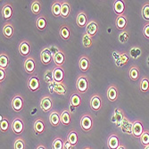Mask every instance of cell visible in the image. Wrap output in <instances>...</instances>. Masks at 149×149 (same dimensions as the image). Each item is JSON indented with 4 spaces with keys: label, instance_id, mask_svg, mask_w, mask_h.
Listing matches in <instances>:
<instances>
[{
    "label": "cell",
    "instance_id": "obj_1",
    "mask_svg": "<svg viewBox=\"0 0 149 149\" xmlns=\"http://www.w3.org/2000/svg\"><path fill=\"white\" fill-rule=\"evenodd\" d=\"M76 88L79 93L84 94L88 91V80L86 76H79L76 82Z\"/></svg>",
    "mask_w": 149,
    "mask_h": 149
},
{
    "label": "cell",
    "instance_id": "obj_2",
    "mask_svg": "<svg viewBox=\"0 0 149 149\" xmlns=\"http://www.w3.org/2000/svg\"><path fill=\"white\" fill-rule=\"evenodd\" d=\"M80 127L84 131H90L93 128V119L88 114H84L80 119Z\"/></svg>",
    "mask_w": 149,
    "mask_h": 149
},
{
    "label": "cell",
    "instance_id": "obj_3",
    "mask_svg": "<svg viewBox=\"0 0 149 149\" xmlns=\"http://www.w3.org/2000/svg\"><path fill=\"white\" fill-rule=\"evenodd\" d=\"M144 126L142 121L139 120H136L133 121V128H132V136L135 138L140 139L142 134L144 133Z\"/></svg>",
    "mask_w": 149,
    "mask_h": 149
},
{
    "label": "cell",
    "instance_id": "obj_4",
    "mask_svg": "<svg viewBox=\"0 0 149 149\" xmlns=\"http://www.w3.org/2000/svg\"><path fill=\"white\" fill-rule=\"evenodd\" d=\"M11 129L13 132L16 134V135H21L22 134L24 130V123L20 118H15L13 120V123L11 124Z\"/></svg>",
    "mask_w": 149,
    "mask_h": 149
},
{
    "label": "cell",
    "instance_id": "obj_5",
    "mask_svg": "<svg viewBox=\"0 0 149 149\" xmlns=\"http://www.w3.org/2000/svg\"><path fill=\"white\" fill-rule=\"evenodd\" d=\"M106 96L107 98L110 102H116V100L118 99L119 97V90L118 88L115 85H110L107 88L106 91Z\"/></svg>",
    "mask_w": 149,
    "mask_h": 149
},
{
    "label": "cell",
    "instance_id": "obj_6",
    "mask_svg": "<svg viewBox=\"0 0 149 149\" xmlns=\"http://www.w3.org/2000/svg\"><path fill=\"white\" fill-rule=\"evenodd\" d=\"M124 117L125 116H124V113H123V110H121L120 108H115L114 112H113V118H112V121L115 123V125L118 128H120L121 123H123V120L124 119Z\"/></svg>",
    "mask_w": 149,
    "mask_h": 149
},
{
    "label": "cell",
    "instance_id": "obj_7",
    "mask_svg": "<svg viewBox=\"0 0 149 149\" xmlns=\"http://www.w3.org/2000/svg\"><path fill=\"white\" fill-rule=\"evenodd\" d=\"M23 104L24 102L22 97L20 95H16L12 100V108L15 112H21L23 108Z\"/></svg>",
    "mask_w": 149,
    "mask_h": 149
},
{
    "label": "cell",
    "instance_id": "obj_8",
    "mask_svg": "<svg viewBox=\"0 0 149 149\" xmlns=\"http://www.w3.org/2000/svg\"><path fill=\"white\" fill-rule=\"evenodd\" d=\"M40 60H41V62L44 65H48L52 62L53 56H52L50 50L48 49V47L44 48L41 51V53H40Z\"/></svg>",
    "mask_w": 149,
    "mask_h": 149
},
{
    "label": "cell",
    "instance_id": "obj_9",
    "mask_svg": "<svg viewBox=\"0 0 149 149\" xmlns=\"http://www.w3.org/2000/svg\"><path fill=\"white\" fill-rule=\"evenodd\" d=\"M132 128H133V123H131L127 117H124L120 127L121 131L128 135H132Z\"/></svg>",
    "mask_w": 149,
    "mask_h": 149
},
{
    "label": "cell",
    "instance_id": "obj_10",
    "mask_svg": "<svg viewBox=\"0 0 149 149\" xmlns=\"http://www.w3.org/2000/svg\"><path fill=\"white\" fill-rule=\"evenodd\" d=\"M39 79L36 76H31L28 79V88L32 92H36L37 90L39 89Z\"/></svg>",
    "mask_w": 149,
    "mask_h": 149
},
{
    "label": "cell",
    "instance_id": "obj_11",
    "mask_svg": "<svg viewBox=\"0 0 149 149\" xmlns=\"http://www.w3.org/2000/svg\"><path fill=\"white\" fill-rule=\"evenodd\" d=\"M53 76H54V81L56 83H63L64 79V72L62 67H56L53 70Z\"/></svg>",
    "mask_w": 149,
    "mask_h": 149
},
{
    "label": "cell",
    "instance_id": "obj_12",
    "mask_svg": "<svg viewBox=\"0 0 149 149\" xmlns=\"http://www.w3.org/2000/svg\"><path fill=\"white\" fill-rule=\"evenodd\" d=\"M102 106V100L98 95H94L90 99V107L93 111H99Z\"/></svg>",
    "mask_w": 149,
    "mask_h": 149
},
{
    "label": "cell",
    "instance_id": "obj_13",
    "mask_svg": "<svg viewBox=\"0 0 149 149\" xmlns=\"http://www.w3.org/2000/svg\"><path fill=\"white\" fill-rule=\"evenodd\" d=\"M97 31H98V25L95 21H90L86 26V33L92 38L97 33Z\"/></svg>",
    "mask_w": 149,
    "mask_h": 149
},
{
    "label": "cell",
    "instance_id": "obj_14",
    "mask_svg": "<svg viewBox=\"0 0 149 149\" xmlns=\"http://www.w3.org/2000/svg\"><path fill=\"white\" fill-rule=\"evenodd\" d=\"M53 107V102L49 97H45L40 101V108L42 109L43 112L47 113L49 112Z\"/></svg>",
    "mask_w": 149,
    "mask_h": 149
},
{
    "label": "cell",
    "instance_id": "obj_15",
    "mask_svg": "<svg viewBox=\"0 0 149 149\" xmlns=\"http://www.w3.org/2000/svg\"><path fill=\"white\" fill-rule=\"evenodd\" d=\"M107 146L109 149H117L120 146V140L117 135L112 134L107 139Z\"/></svg>",
    "mask_w": 149,
    "mask_h": 149
},
{
    "label": "cell",
    "instance_id": "obj_16",
    "mask_svg": "<svg viewBox=\"0 0 149 149\" xmlns=\"http://www.w3.org/2000/svg\"><path fill=\"white\" fill-rule=\"evenodd\" d=\"M113 11L118 16L123 15V13L125 12V4H124V2L120 1V0L114 1V3H113Z\"/></svg>",
    "mask_w": 149,
    "mask_h": 149
},
{
    "label": "cell",
    "instance_id": "obj_17",
    "mask_svg": "<svg viewBox=\"0 0 149 149\" xmlns=\"http://www.w3.org/2000/svg\"><path fill=\"white\" fill-rule=\"evenodd\" d=\"M35 61L32 57L27 58L24 62V70L27 73H33L35 71Z\"/></svg>",
    "mask_w": 149,
    "mask_h": 149
},
{
    "label": "cell",
    "instance_id": "obj_18",
    "mask_svg": "<svg viewBox=\"0 0 149 149\" xmlns=\"http://www.w3.org/2000/svg\"><path fill=\"white\" fill-rule=\"evenodd\" d=\"M89 66H90V63H89V59L88 56H82L79 58V67L81 72H86L88 69H89Z\"/></svg>",
    "mask_w": 149,
    "mask_h": 149
},
{
    "label": "cell",
    "instance_id": "obj_19",
    "mask_svg": "<svg viewBox=\"0 0 149 149\" xmlns=\"http://www.w3.org/2000/svg\"><path fill=\"white\" fill-rule=\"evenodd\" d=\"M33 129H34V131L37 135H40L42 134L44 131H45V123L43 121L42 119H37L35 120V123H34V126H33Z\"/></svg>",
    "mask_w": 149,
    "mask_h": 149
},
{
    "label": "cell",
    "instance_id": "obj_20",
    "mask_svg": "<svg viewBox=\"0 0 149 149\" xmlns=\"http://www.w3.org/2000/svg\"><path fill=\"white\" fill-rule=\"evenodd\" d=\"M31 51V46L28 41L23 40L19 46V52L22 56H28Z\"/></svg>",
    "mask_w": 149,
    "mask_h": 149
},
{
    "label": "cell",
    "instance_id": "obj_21",
    "mask_svg": "<svg viewBox=\"0 0 149 149\" xmlns=\"http://www.w3.org/2000/svg\"><path fill=\"white\" fill-rule=\"evenodd\" d=\"M128 24V21L125 15H120V16H117L116 20H115V25H116V28L118 30L120 31H123Z\"/></svg>",
    "mask_w": 149,
    "mask_h": 149
},
{
    "label": "cell",
    "instance_id": "obj_22",
    "mask_svg": "<svg viewBox=\"0 0 149 149\" xmlns=\"http://www.w3.org/2000/svg\"><path fill=\"white\" fill-rule=\"evenodd\" d=\"M53 61H54V63H55V64L57 67H61L64 63V62H65V55H64V53L62 50H60L56 56H54Z\"/></svg>",
    "mask_w": 149,
    "mask_h": 149
},
{
    "label": "cell",
    "instance_id": "obj_23",
    "mask_svg": "<svg viewBox=\"0 0 149 149\" xmlns=\"http://www.w3.org/2000/svg\"><path fill=\"white\" fill-rule=\"evenodd\" d=\"M2 15L6 21H8L13 16V7L10 4H6L2 8Z\"/></svg>",
    "mask_w": 149,
    "mask_h": 149
},
{
    "label": "cell",
    "instance_id": "obj_24",
    "mask_svg": "<svg viewBox=\"0 0 149 149\" xmlns=\"http://www.w3.org/2000/svg\"><path fill=\"white\" fill-rule=\"evenodd\" d=\"M129 60H130V57H129V56L127 55V54L126 53H121V54H120L119 58L115 61V64H116L117 67H123V66L126 65L129 63Z\"/></svg>",
    "mask_w": 149,
    "mask_h": 149
},
{
    "label": "cell",
    "instance_id": "obj_25",
    "mask_svg": "<svg viewBox=\"0 0 149 149\" xmlns=\"http://www.w3.org/2000/svg\"><path fill=\"white\" fill-rule=\"evenodd\" d=\"M76 22H77V24L79 27L80 28H83V27L87 26V22H88V17H87V15L84 13V12H80L78 16H77V19H76Z\"/></svg>",
    "mask_w": 149,
    "mask_h": 149
},
{
    "label": "cell",
    "instance_id": "obj_26",
    "mask_svg": "<svg viewBox=\"0 0 149 149\" xmlns=\"http://www.w3.org/2000/svg\"><path fill=\"white\" fill-rule=\"evenodd\" d=\"M49 123L54 127H57L61 123V118L57 112L54 111L51 113V114L49 116Z\"/></svg>",
    "mask_w": 149,
    "mask_h": 149
},
{
    "label": "cell",
    "instance_id": "obj_27",
    "mask_svg": "<svg viewBox=\"0 0 149 149\" xmlns=\"http://www.w3.org/2000/svg\"><path fill=\"white\" fill-rule=\"evenodd\" d=\"M60 118H61V123L64 126H69L70 123H71V120H72V118H71V114L68 111H63L61 115H60Z\"/></svg>",
    "mask_w": 149,
    "mask_h": 149
},
{
    "label": "cell",
    "instance_id": "obj_28",
    "mask_svg": "<svg viewBox=\"0 0 149 149\" xmlns=\"http://www.w3.org/2000/svg\"><path fill=\"white\" fill-rule=\"evenodd\" d=\"M71 13V7L68 2H62V6H61V17L63 18H67L70 15Z\"/></svg>",
    "mask_w": 149,
    "mask_h": 149
},
{
    "label": "cell",
    "instance_id": "obj_29",
    "mask_svg": "<svg viewBox=\"0 0 149 149\" xmlns=\"http://www.w3.org/2000/svg\"><path fill=\"white\" fill-rule=\"evenodd\" d=\"M81 104V97L78 93H72L70 97V104L77 108Z\"/></svg>",
    "mask_w": 149,
    "mask_h": 149
},
{
    "label": "cell",
    "instance_id": "obj_30",
    "mask_svg": "<svg viewBox=\"0 0 149 149\" xmlns=\"http://www.w3.org/2000/svg\"><path fill=\"white\" fill-rule=\"evenodd\" d=\"M130 79L133 81L139 80V69L138 66H132L129 72Z\"/></svg>",
    "mask_w": 149,
    "mask_h": 149
},
{
    "label": "cell",
    "instance_id": "obj_31",
    "mask_svg": "<svg viewBox=\"0 0 149 149\" xmlns=\"http://www.w3.org/2000/svg\"><path fill=\"white\" fill-rule=\"evenodd\" d=\"M67 140H68L71 145L74 147L77 144H78V141H79V139H78V133L75 131V130H72L70 131V133L68 134V137H67Z\"/></svg>",
    "mask_w": 149,
    "mask_h": 149
},
{
    "label": "cell",
    "instance_id": "obj_32",
    "mask_svg": "<svg viewBox=\"0 0 149 149\" xmlns=\"http://www.w3.org/2000/svg\"><path fill=\"white\" fill-rule=\"evenodd\" d=\"M66 87L64 86L63 83H56L55 82V88H54V92L57 95H61V96H63V95L66 94Z\"/></svg>",
    "mask_w": 149,
    "mask_h": 149
},
{
    "label": "cell",
    "instance_id": "obj_33",
    "mask_svg": "<svg viewBox=\"0 0 149 149\" xmlns=\"http://www.w3.org/2000/svg\"><path fill=\"white\" fill-rule=\"evenodd\" d=\"M60 36L64 40H68L70 38V36H71V32H70V29L68 28V26H66V25H63L61 27V29H60Z\"/></svg>",
    "mask_w": 149,
    "mask_h": 149
},
{
    "label": "cell",
    "instance_id": "obj_34",
    "mask_svg": "<svg viewBox=\"0 0 149 149\" xmlns=\"http://www.w3.org/2000/svg\"><path fill=\"white\" fill-rule=\"evenodd\" d=\"M3 34L7 38H12V36L13 35V27L12 24L7 23L3 27Z\"/></svg>",
    "mask_w": 149,
    "mask_h": 149
},
{
    "label": "cell",
    "instance_id": "obj_35",
    "mask_svg": "<svg viewBox=\"0 0 149 149\" xmlns=\"http://www.w3.org/2000/svg\"><path fill=\"white\" fill-rule=\"evenodd\" d=\"M141 54H142L141 49L139 47H132L130 48V57L132 59H135V60L139 58L140 56H141Z\"/></svg>",
    "mask_w": 149,
    "mask_h": 149
},
{
    "label": "cell",
    "instance_id": "obj_36",
    "mask_svg": "<svg viewBox=\"0 0 149 149\" xmlns=\"http://www.w3.org/2000/svg\"><path fill=\"white\" fill-rule=\"evenodd\" d=\"M36 27L38 31H44L47 27V20L43 16H39L36 22Z\"/></svg>",
    "mask_w": 149,
    "mask_h": 149
},
{
    "label": "cell",
    "instance_id": "obj_37",
    "mask_svg": "<svg viewBox=\"0 0 149 149\" xmlns=\"http://www.w3.org/2000/svg\"><path fill=\"white\" fill-rule=\"evenodd\" d=\"M139 88L142 92H147L149 90V78L145 76L142 78L140 84H139Z\"/></svg>",
    "mask_w": 149,
    "mask_h": 149
},
{
    "label": "cell",
    "instance_id": "obj_38",
    "mask_svg": "<svg viewBox=\"0 0 149 149\" xmlns=\"http://www.w3.org/2000/svg\"><path fill=\"white\" fill-rule=\"evenodd\" d=\"M61 6L62 3L60 2H55L52 5V13L55 17L61 16Z\"/></svg>",
    "mask_w": 149,
    "mask_h": 149
},
{
    "label": "cell",
    "instance_id": "obj_39",
    "mask_svg": "<svg viewBox=\"0 0 149 149\" xmlns=\"http://www.w3.org/2000/svg\"><path fill=\"white\" fill-rule=\"evenodd\" d=\"M81 42H82V45L84 46V47H90L92 45H93V39H92V37H90L89 35H88L87 33H85L82 37V40H81Z\"/></svg>",
    "mask_w": 149,
    "mask_h": 149
},
{
    "label": "cell",
    "instance_id": "obj_40",
    "mask_svg": "<svg viewBox=\"0 0 149 149\" xmlns=\"http://www.w3.org/2000/svg\"><path fill=\"white\" fill-rule=\"evenodd\" d=\"M9 58L5 54H1L0 55V68L6 70L9 64Z\"/></svg>",
    "mask_w": 149,
    "mask_h": 149
},
{
    "label": "cell",
    "instance_id": "obj_41",
    "mask_svg": "<svg viewBox=\"0 0 149 149\" xmlns=\"http://www.w3.org/2000/svg\"><path fill=\"white\" fill-rule=\"evenodd\" d=\"M31 10L34 15H39L40 11H41V5H40L39 1H33L31 5Z\"/></svg>",
    "mask_w": 149,
    "mask_h": 149
},
{
    "label": "cell",
    "instance_id": "obj_42",
    "mask_svg": "<svg viewBox=\"0 0 149 149\" xmlns=\"http://www.w3.org/2000/svg\"><path fill=\"white\" fill-rule=\"evenodd\" d=\"M63 144L64 142L63 141L61 138H56L53 141L52 148L53 149H63Z\"/></svg>",
    "mask_w": 149,
    "mask_h": 149
},
{
    "label": "cell",
    "instance_id": "obj_43",
    "mask_svg": "<svg viewBox=\"0 0 149 149\" xmlns=\"http://www.w3.org/2000/svg\"><path fill=\"white\" fill-rule=\"evenodd\" d=\"M139 139H140V143L144 146H148L149 145V131L148 130H145Z\"/></svg>",
    "mask_w": 149,
    "mask_h": 149
},
{
    "label": "cell",
    "instance_id": "obj_44",
    "mask_svg": "<svg viewBox=\"0 0 149 149\" xmlns=\"http://www.w3.org/2000/svg\"><path fill=\"white\" fill-rule=\"evenodd\" d=\"M129 38H130V34L127 31H121L119 34V41L121 44H125L129 41Z\"/></svg>",
    "mask_w": 149,
    "mask_h": 149
},
{
    "label": "cell",
    "instance_id": "obj_45",
    "mask_svg": "<svg viewBox=\"0 0 149 149\" xmlns=\"http://www.w3.org/2000/svg\"><path fill=\"white\" fill-rule=\"evenodd\" d=\"M44 79L45 82L47 83L48 85L54 82V76H53V71L52 70H47L44 75Z\"/></svg>",
    "mask_w": 149,
    "mask_h": 149
},
{
    "label": "cell",
    "instance_id": "obj_46",
    "mask_svg": "<svg viewBox=\"0 0 149 149\" xmlns=\"http://www.w3.org/2000/svg\"><path fill=\"white\" fill-rule=\"evenodd\" d=\"M13 149H25V141L22 139H17L13 144Z\"/></svg>",
    "mask_w": 149,
    "mask_h": 149
},
{
    "label": "cell",
    "instance_id": "obj_47",
    "mask_svg": "<svg viewBox=\"0 0 149 149\" xmlns=\"http://www.w3.org/2000/svg\"><path fill=\"white\" fill-rule=\"evenodd\" d=\"M142 16L146 21H149V4L146 3L142 7Z\"/></svg>",
    "mask_w": 149,
    "mask_h": 149
},
{
    "label": "cell",
    "instance_id": "obj_48",
    "mask_svg": "<svg viewBox=\"0 0 149 149\" xmlns=\"http://www.w3.org/2000/svg\"><path fill=\"white\" fill-rule=\"evenodd\" d=\"M9 128V123L7 119H4L2 121H1V131L2 132H6L7 130Z\"/></svg>",
    "mask_w": 149,
    "mask_h": 149
},
{
    "label": "cell",
    "instance_id": "obj_49",
    "mask_svg": "<svg viewBox=\"0 0 149 149\" xmlns=\"http://www.w3.org/2000/svg\"><path fill=\"white\" fill-rule=\"evenodd\" d=\"M143 35L146 38L149 39V23H146L143 28Z\"/></svg>",
    "mask_w": 149,
    "mask_h": 149
},
{
    "label": "cell",
    "instance_id": "obj_50",
    "mask_svg": "<svg viewBox=\"0 0 149 149\" xmlns=\"http://www.w3.org/2000/svg\"><path fill=\"white\" fill-rule=\"evenodd\" d=\"M48 49L50 50V52H51V54H52L53 57H54V56H56V54L60 51V49L57 48L56 47H48Z\"/></svg>",
    "mask_w": 149,
    "mask_h": 149
},
{
    "label": "cell",
    "instance_id": "obj_51",
    "mask_svg": "<svg viewBox=\"0 0 149 149\" xmlns=\"http://www.w3.org/2000/svg\"><path fill=\"white\" fill-rule=\"evenodd\" d=\"M6 79V72L4 69H1L0 68V82H3V81L5 80Z\"/></svg>",
    "mask_w": 149,
    "mask_h": 149
},
{
    "label": "cell",
    "instance_id": "obj_52",
    "mask_svg": "<svg viewBox=\"0 0 149 149\" xmlns=\"http://www.w3.org/2000/svg\"><path fill=\"white\" fill-rule=\"evenodd\" d=\"M73 146L71 145V143L68 141V140H66L63 144V149H72Z\"/></svg>",
    "mask_w": 149,
    "mask_h": 149
},
{
    "label": "cell",
    "instance_id": "obj_53",
    "mask_svg": "<svg viewBox=\"0 0 149 149\" xmlns=\"http://www.w3.org/2000/svg\"><path fill=\"white\" fill-rule=\"evenodd\" d=\"M54 88H55V81H54L53 83L49 84V86H48V90H49V93L50 94L55 93V92H54Z\"/></svg>",
    "mask_w": 149,
    "mask_h": 149
},
{
    "label": "cell",
    "instance_id": "obj_54",
    "mask_svg": "<svg viewBox=\"0 0 149 149\" xmlns=\"http://www.w3.org/2000/svg\"><path fill=\"white\" fill-rule=\"evenodd\" d=\"M113 56L114 60L116 61V60L119 58V56H120V54H119L118 52H113Z\"/></svg>",
    "mask_w": 149,
    "mask_h": 149
},
{
    "label": "cell",
    "instance_id": "obj_55",
    "mask_svg": "<svg viewBox=\"0 0 149 149\" xmlns=\"http://www.w3.org/2000/svg\"><path fill=\"white\" fill-rule=\"evenodd\" d=\"M37 149H47V148H46V146H43V145H39V146L37 147Z\"/></svg>",
    "mask_w": 149,
    "mask_h": 149
},
{
    "label": "cell",
    "instance_id": "obj_56",
    "mask_svg": "<svg viewBox=\"0 0 149 149\" xmlns=\"http://www.w3.org/2000/svg\"><path fill=\"white\" fill-rule=\"evenodd\" d=\"M70 108H71V112H72V113H74V112H75V109H76L75 107H73L72 105L70 104Z\"/></svg>",
    "mask_w": 149,
    "mask_h": 149
},
{
    "label": "cell",
    "instance_id": "obj_57",
    "mask_svg": "<svg viewBox=\"0 0 149 149\" xmlns=\"http://www.w3.org/2000/svg\"><path fill=\"white\" fill-rule=\"evenodd\" d=\"M117 149H126V147H125L124 145H120V146Z\"/></svg>",
    "mask_w": 149,
    "mask_h": 149
},
{
    "label": "cell",
    "instance_id": "obj_58",
    "mask_svg": "<svg viewBox=\"0 0 149 149\" xmlns=\"http://www.w3.org/2000/svg\"><path fill=\"white\" fill-rule=\"evenodd\" d=\"M144 149H149V145L148 146H145V148Z\"/></svg>",
    "mask_w": 149,
    "mask_h": 149
},
{
    "label": "cell",
    "instance_id": "obj_59",
    "mask_svg": "<svg viewBox=\"0 0 149 149\" xmlns=\"http://www.w3.org/2000/svg\"><path fill=\"white\" fill-rule=\"evenodd\" d=\"M147 65L149 66V56H148V58H147Z\"/></svg>",
    "mask_w": 149,
    "mask_h": 149
},
{
    "label": "cell",
    "instance_id": "obj_60",
    "mask_svg": "<svg viewBox=\"0 0 149 149\" xmlns=\"http://www.w3.org/2000/svg\"><path fill=\"white\" fill-rule=\"evenodd\" d=\"M84 149H92L91 147H86V148H84Z\"/></svg>",
    "mask_w": 149,
    "mask_h": 149
}]
</instances>
